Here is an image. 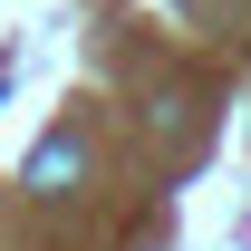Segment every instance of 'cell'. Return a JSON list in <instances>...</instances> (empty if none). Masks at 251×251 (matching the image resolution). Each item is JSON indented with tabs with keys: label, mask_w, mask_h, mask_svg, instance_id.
I'll use <instances>...</instances> for the list:
<instances>
[{
	"label": "cell",
	"mask_w": 251,
	"mask_h": 251,
	"mask_svg": "<svg viewBox=\"0 0 251 251\" xmlns=\"http://www.w3.org/2000/svg\"><path fill=\"white\" fill-rule=\"evenodd\" d=\"M77 164H87V145H77V135H49V145L29 155V184H39V193H68Z\"/></svg>",
	"instance_id": "cell-1"
}]
</instances>
